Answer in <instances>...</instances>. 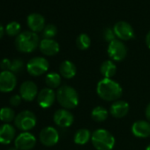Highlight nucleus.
I'll return each mask as SVG.
<instances>
[{
    "label": "nucleus",
    "mask_w": 150,
    "mask_h": 150,
    "mask_svg": "<svg viewBox=\"0 0 150 150\" xmlns=\"http://www.w3.org/2000/svg\"><path fill=\"white\" fill-rule=\"evenodd\" d=\"M17 85L15 74L10 71H3L0 72V92L8 93L13 91Z\"/></svg>",
    "instance_id": "nucleus-8"
},
{
    "label": "nucleus",
    "mask_w": 150,
    "mask_h": 150,
    "mask_svg": "<svg viewBox=\"0 0 150 150\" xmlns=\"http://www.w3.org/2000/svg\"><path fill=\"white\" fill-rule=\"evenodd\" d=\"M103 38L106 42H109V43L114 40H116V35L111 28H106L103 32Z\"/></svg>",
    "instance_id": "nucleus-30"
},
{
    "label": "nucleus",
    "mask_w": 150,
    "mask_h": 150,
    "mask_svg": "<svg viewBox=\"0 0 150 150\" xmlns=\"http://www.w3.org/2000/svg\"><path fill=\"white\" fill-rule=\"evenodd\" d=\"M91 142L96 150H112L116 139L109 131L105 129H97L92 133Z\"/></svg>",
    "instance_id": "nucleus-4"
},
{
    "label": "nucleus",
    "mask_w": 150,
    "mask_h": 150,
    "mask_svg": "<svg viewBox=\"0 0 150 150\" xmlns=\"http://www.w3.org/2000/svg\"><path fill=\"white\" fill-rule=\"evenodd\" d=\"M54 123L61 128H67L73 124L74 117L66 109H59L53 115Z\"/></svg>",
    "instance_id": "nucleus-11"
},
{
    "label": "nucleus",
    "mask_w": 150,
    "mask_h": 150,
    "mask_svg": "<svg viewBox=\"0 0 150 150\" xmlns=\"http://www.w3.org/2000/svg\"><path fill=\"white\" fill-rule=\"evenodd\" d=\"M21 100L22 98L20 95H14L10 98V104L13 107H17L21 104Z\"/></svg>",
    "instance_id": "nucleus-31"
},
{
    "label": "nucleus",
    "mask_w": 150,
    "mask_h": 150,
    "mask_svg": "<svg viewBox=\"0 0 150 150\" xmlns=\"http://www.w3.org/2000/svg\"><path fill=\"white\" fill-rule=\"evenodd\" d=\"M57 100L63 109L71 110L79 104V95L71 86H61L57 92Z\"/></svg>",
    "instance_id": "nucleus-2"
},
{
    "label": "nucleus",
    "mask_w": 150,
    "mask_h": 150,
    "mask_svg": "<svg viewBox=\"0 0 150 150\" xmlns=\"http://www.w3.org/2000/svg\"><path fill=\"white\" fill-rule=\"evenodd\" d=\"M131 131L137 138H148L150 137V123L147 120H138L132 124Z\"/></svg>",
    "instance_id": "nucleus-15"
},
{
    "label": "nucleus",
    "mask_w": 150,
    "mask_h": 150,
    "mask_svg": "<svg viewBox=\"0 0 150 150\" xmlns=\"http://www.w3.org/2000/svg\"><path fill=\"white\" fill-rule=\"evenodd\" d=\"M96 93L101 99L106 102H116L121 97L123 89L117 81L103 78L96 85Z\"/></svg>",
    "instance_id": "nucleus-1"
},
{
    "label": "nucleus",
    "mask_w": 150,
    "mask_h": 150,
    "mask_svg": "<svg viewBox=\"0 0 150 150\" xmlns=\"http://www.w3.org/2000/svg\"><path fill=\"white\" fill-rule=\"evenodd\" d=\"M16 134L15 128L10 124H4L0 126V143L10 144Z\"/></svg>",
    "instance_id": "nucleus-19"
},
{
    "label": "nucleus",
    "mask_w": 150,
    "mask_h": 150,
    "mask_svg": "<svg viewBox=\"0 0 150 150\" xmlns=\"http://www.w3.org/2000/svg\"><path fill=\"white\" fill-rule=\"evenodd\" d=\"M145 116L146 117V120L150 123V103L147 104V106L146 107L145 110Z\"/></svg>",
    "instance_id": "nucleus-33"
},
{
    "label": "nucleus",
    "mask_w": 150,
    "mask_h": 150,
    "mask_svg": "<svg viewBox=\"0 0 150 150\" xmlns=\"http://www.w3.org/2000/svg\"><path fill=\"white\" fill-rule=\"evenodd\" d=\"M16 127L23 132H28L33 129L36 125V117L30 110H23L20 112L14 119Z\"/></svg>",
    "instance_id": "nucleus-5"
},
{
    "label": "nucleus",
    "mask_w": 150,
    "mask_h": 150,
    "mask_svg": "<svg viewBox=\"0 0 150 150\" xmlns=\"http://www.w3.org/2000/svg\"><path fill=\"white\" fill-rule=\"evenodd\" d=\"M109 111L103 106H96L91 111V117L96 122H103L107 119Z\"/></svg>",
    "instance_id": "nucleus-24"
},
{
    "label": "nucleus",
    "mask_w": 150,
    "mask_h": 150,
    "mask_svg": "<svg viewBox=\"0 0 150 150\" xmlns=\"http://www.w3.org/2000/svg\"><path fill=\"white\" fill-rule=\"evenodd\" d=\"M57 28H56V26L52 24H49L45 26L42 35L45 39H52L57 35Z\"/></svg>",
    "instance_id": "nucleus-28"
},
{
    "label": "nucleus",
    "mask_w": 150,
    "mask_h": 150,
    "mask_svg": "<svg viewBox=\"0 0 150 150\" xmlns=\"http://www.w3.org/2000/svg\"><path fill=\"white\" fill-rule=\"evenodd\" d=\"M45 83L51 89L59 88L61 84V75L57 72H50L45 77Z\"/></svg>",
    "instance_id": "nucleus-23"
},
{
    "label": "nucleus",
    "mask_w": 150,
    "mask_h": 150,
    "mask_svg": "<svg viewBox=\"0 0 150 150\" xmlns=\"http://www.w3.org/2000/svg\"><path fill=\"white\" fill-rule=\"evenodd\" d=\"M146 44L147 48L150 49V30L148 31V33L146 34Z\"/></svg>",
    "instance_id": "nucleus-34"
},
{
    "label": "nucleus",
    "mask_w": 150,
    "mask_h": 150,
    "mask_svg": "<svg viewBox=\"0 0 150 150\" xmlns=\"http://www.w3.org/2000/svg\"><path fill=\"white\" fill-rule=\"evenodd\" d=\"M59 72L62 77L69 80L72 79L76 75L77 68L72 62L69 60H64L59 65Z\"/></svg>",
    "instance_id": "nucleus-20"
},
{
    "label": "nucleus",
    "mask_w": 150,
    "mask_h": 150,
    "mask_svg": "<svg viewBox=\"0 0 150 150\" xmlns=\"http://www.w3.org/2000/svg\"><path fill=\"white\" fill-rule=\"evenodd\" d=\"M91 45V39L87 34H81L76 39V46L81 50H88Z\"/></svg>",
    "instance_id": "nucleus-26"
},
{
    "label": "nucleus",
    "mask_w": 150,
    "mask_h": 150,
    "mask_svg": "<svg viewBox=\"0 0 150 150\" xmlns=\"http://www.w3.org/2000/svg\"><path fill=\"white\" fill-rule=\"evenodd\" d=\"M4 33H5V29H4V27L0 24V39H1L4 35Z\"/></svg>",
    "instance_id": "nucleus-35"
},
{
    "label": "nucleus",
    "mask_w": 150,
    "mask_h": 150,
    "mask_svg": "<svg viewBox=\"0 0 150 150\" xmlns=\"http://www.w3.org/2000/svg\"><path fill=\"white\" fill-rule=\"evenodd\" d=\"M146 150H150V144H149V145H148V146L146 147Z\"/></svg>",
    "instance_id": "nucleus-37"
},
{
    "label": "nucleus",
    "mask_w": 150,
    "mask_h": 150,
    "mask_svg": "<svg viewBox=\"0 0 150 150\" xmlns=\"http://www.w3.org/2000/svg\"><path fill=\"white\" fill-rule=\"evenodd\" d=\"M39 44V36L32 31H24L17 35L15 39L17 50L24 53L34 51Z\"/></svg>",
    "instance_id": "nucleus-3"
},
{
    "label": "nucleus",
    "mask_w": 150,
    "mask_h": 150,
    "mask_svg": "<svg viewBox=\"0 0 150 150\" xmlns=\"http://www.w3.org/2000/svg\"><path fill=\"white\" fill-rule=\"evenodd\" d=\"M107 53L112 61L119 62L125 59V57H126L127 49L122 41L116 39L109 43Z\"/></svg>",
    "instance_id": "nucleus-7"
},
{
    "label": "nucleus",
    "mask_w": 150,
    "mask_h": 150,
    "mask_svg": "<svg viewBox=\"0 0 150 150\" xmlns=\"http://www.w3.org/2000/svg\"><path fill=\"white\" fill-rule=\"evenodd\" d=\"M15 112L12 108L4 107L0 110V120L5 124H9L15 119Z\"/></svg>",
    "instance_id": "nucleus-25"
},
{
    "label": "nucleus",
    "mask_w": 150,
    "mask_h": 150,
    "mask_svg": "<svg viewBox=\"0 0 150 150\" xmlns=\"http://www.w3.org/2000/svg\"><path fill=\"white\" fill-rule=\"evenodd\" d=\"M100 72L103 78L111 79L117 72V66L112 60H105L100 66Z\"/></svg>",
    "instance_id": "nucleus-21"
},
{
    "label": "nucleus",
    "mask_w": 150,
    "mask_h": 150,
    "mask_svg": "<svg viewBox=\"0 0 150 150\" xmlns=\"http://www.w3.org/2000/svg\"><path fill=\"white\" fill-rule=\"evenodd\" d=\"M23 67H24V63L21 59H13L12 61L10 71H12L13 73H17V72L21 71Z\"/></svg>",
    "instance_id": "nucleus-29"
},
{
    "label": "nucleus",
    "mask_w": 150,
    "mask_h": 150,
    "mask_svg": "<svg viewBox=\"0 0 150 150\" xmlns=\"http://www.w3.org/2000/svg\"><path fill=\"white\" fill-rule=\"evenodd\" d=\"M28 26L32 32H40L45 28V20L43 16L39 13H31L27 19Z\"/></svg>",
    "instance_id": "nucleus-18"
},
{
    "label": "nucleus",
    "mask_w": 150,
    "mask_h": 150,
    "mask_svg": "<svg viewBox=\"0 0 150 150\" xmlns=\"http://www.w3.org/2000/svg\"><path fill=\"white\" fill-rule=\"evenodd\" d=\"M6 31L8 35L10 36H14V35H19L20 31H21V25L17 21H12L7 24L6 28Z\"/></svg>",
    "instance_id": "nucleus-27"
},
{
    "label": "nucleus",
    "mask_w": 150,
    "mask_h": 150,
    "mask_svg": "<svg viewBox=\"0 0 150 150\" xmlns=\"http://www.w3.org/2000/svg\"><path fill=\"white\" fill-rule=\"evenodd\" d=\"M113 31L119 40L129 41L134 37V30L132 27L125 21H118L115 24Z\"/></svg>",
    "instance_id": "nucleus-10"
},
{
    "label": "nucleus",
    "mask_w": 150,
    "mask_h": 150,
    "mask_svg": "<svg viewBox=\"0 0 150 150\" xmlns=\"http://www.w3.org/2000/svg\"><path fill=\"white\" fill-rule=\"evenodd\" d=\"M14 144L18 150H30L35 147L36 144V139L32 133L24 132L15 139Z\"/></svg>",
    "instance_id": "nucleus-12"
},
{
    "label": "nucleus",
    "mask_w": 150,
    "mask_h": 150,
    "mask_svg": "<svg viewBox=\"0 0 150 150\" xmlns=\"http://www.w3.org/2000/svg\"><path fill=\"white\" fill-rule=\"evenodd\" d=\"M129 103L123 100H117L114 102L110 108V114L116 118H122L125 117L129 112Z\"/></svg>",
    "instance_id": "nucleus-16"
},
{
    "label": "nucleus",
    "mask_w": 150,
    "mask_h": 150,
    "mask_svg": "<svg viewBox=\"0 0 150 150\" xmlns=\"http://www.w3.org/2000/svg\"><path fill=\"white\" fill-rule=\"evenodd\" d=\"M40 141L46 146H55L59 140V133L57 130L52 126L44 127L39 134Z\"/></svg>",
    "instance_id": "nucleus-9"
},
{
    "label": "nucleus",
    "mask_w": 150,
    "mask_h": 150,
    "mask_svg": "<svg viewBox=\"0 0 150 150\" xmlns=\"http://www.w3.org/2000/svg\"><path fill=\"white\" fill-rule=\"evenodd\" d=\"M49 70V61L42 57H33L27 64V71L32 76H41Z\"/></svg>",
    "instance_id": "nucleus-6"
},
{
    "label": "nucleus",
    "mask_w": 150,
    "mask_h": 150,
    "mask_svg": "<svg viewBox=\"0 0 150 150\" xmlns=\"http://www.w3.org/2000/svg\"><path fill=\"white\" fill-rule=\"evenodd\" d=\"M8 150H18L16 147H11V148H9Z\"/></svg>",
    "instance_id": "nucleus-36"
},
{
    "label": "nucleus",
    "mask_w": 150,
    "mask_h": 150,
    "mask_svg": "<svg viewBox=\"0 0 150 150\" xmlns=\"http://www.w3.org/2000/svg\"><path fill=\"white\" fill-rule=\"evenodd\" d=\"M39 48L41 52L45 56H55L59 52V44L53 39H43L40 42Z\"/></svg>",
    "instance_id": "nucleus-17"
},
{
    "label": "nucleus",
    "mask_w": 150,
    "mask_h": 150,
    "mask_svg": "<svg viewBox=\"0 0 150 150\" xmlns=\"http://www.w3.org/2000/svg\"><path fill=\"white\" fill-rule=\"evenodd\" d=\"M91 137H92V133L88 129L81 128L74 133L73 141L77 145H85L91 139Z\"/></svg>",
    "instance_id": "nucleus-22"
},
{
    "label": "nucleus",
    "mask_w": 150,
    "mask_h": 150,
    "mask_svg": "<svg viewBox=\"0 0 150 150\" xmlns=\"http://www.w3.org/2000/svg\"><path fill=\"white\" fill-rule=\"evenodd\" d=\"M20 96L27 102H32L38 96V88L35 82L27 81L20 88Z\"/></svg>",
    "instance_id": "nucleus-14"
},
{
    "label": "nucleus",
    "mask_w": 150,
    "mask_h": 150,
    "mask_svg": "<svg viewBox=\"0 0 150 150\" xmlns=\"http://www.w3.org/2000/svg\"><path fill=\"white\" fill-rule=\"evenodd\" d=\"M56 99L57 93L50 88H45L42 89L37 96V103L39 106L42 109H48L52 106Z\"/></svg>",
    "instance_id": "nucleus-13"
},
{
    "label": "nucleus",
    "mask_w": 150,
    "mask_h": 150,
    "mask_svg": "<svg viewBox=\"0 0 150 150\" xmlns=\"http://www.w3.org/2000/svg\"><path fill=\"white\" fill-rule=\"evenodd\" d=\"M12 64V61L8 58H4L1 62H0V67L3 71H10Z\"/></svg>",
    "instance_id": "nucleus-32"
}]
</instances>
